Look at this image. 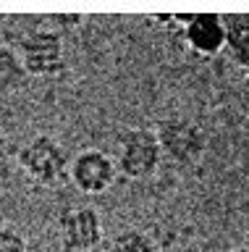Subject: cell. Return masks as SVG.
<instances>
[{"label":"cell","mask_w":249,"mask_h":252,"mask_svg":"<svg viewBox=\"0 0 249 252\" xmlns=\"http://www.w3.org/2000/svg\"><path fill=\"white\" fill-rule=\"evenodd\" d=\"M163 160L160 145L152 129L137 126V129H126L115 142V171L123 173L126 179H147L158 171Z\"/></svg>","instance_id":"cell-2"},{"label":"cell","mask_w":249,"mask_h":252,"mask_svg":"<svg viewBox=\"0 0 249 252\" xmlns=\"http://www.w3.org/2000/svg\"><path fill=\"white\" fill-rule=\"evenodd\" d=\"M247 194H249V179H247Z\"/></svg>","instance_id":"cell-12"},{"label":"cell","mask_w":249,"mask_h":252,"mask_svg":"<svg viewBox=\"0 0 249 252\" xmlns=\"http://www.w3.org/2000/svg\"><path fill=\"white\" fill-rule=\"evenodd\" d=\"M244 250H247V252H249V234H247V247H244Z\"/></svg>","instance_id":"cell-11"},{"label":"cell","mask_w":249,"mask_h":252,"mask_svg":"<svg viewBox=\"0 0 249 252\" xmlns=\"http://www.w3.org/2000/svg\"><path fill=\"white\" fill-rule=\"evenodd\" d=\"M16 53L24 63L27 76H58L66 71L63 37L53 29H37L27 34Z\"/></svg>","instance_id":"cell-4"},{"label":"cell","mask_w":249,"mask_h":252,"mask_svg":"<svg viewBox=\"0 0 249 252\" xmlns=\"http://www.w3.org/2000/svg\"><path fill=\"white\" fill-rule=\"evenodd\" d=\"M24 82H27V71L19 53L13 47L0 45V97L16 92Z\"/></svg>","instance_id":"cell-8"},{"label":"cell","mask_w":249,"mask_h":252,"mask_svg":"<svg viewBox=\"0 0 249 252\" xmlns=\"http://www.w3.org/2000/svg\"><path fill=\"white\" fill-rule=\"evenodd\" d=\"M231 252H247V250H231Z\"/></svg>","instance_id":"cell-13"},{"label":"cell","mask_w":249,"mask_h":252,"mask_svg":"<svg viewBox=\"0 0 249 252\" xmlns=\"http://www.w3.org/2000/svg\"><path fill=\"white\" fill-rule=\"evenodd\" d=\"M19 165L37 184L53 187L68 176V155L58 139L37 134L19 150Z\"/></svg>","instance_id":"cell-3"},{"label":"cell","mask_w":249,"mask_h":252,"mask_svg":"<svg viewBox=\"0 0 249 252\" xmlns=\"http://www.w3.org/2000/svg\"><path fill=\"white\" fill-rule=\"evenodd\" d=\"M155 137L160 145V155L173 165H197L207 153L205 129L186 116H168L155 124Z\"/></svg>","instance_id":"cell-1"},{"label":"cell","mask_w":249,"mask_h":252,"mask_svg":"<svg viewBox=\"0 0 249 252\" xmlns=\"http://www.w3.org/2000/svg\"><path fill=\"white\" fill-rule=\"evenodd\" d=\"M115 173L118 171H115L113 155H108L105 150H97V147L82 150L74 160H68V179L84 194L108 192L115 181Z\"/></svg>","instance_id":"cell-6"},{"label":"cell","mask_w":249,"mask_h":252,"mask_svg":"<svg viewBox=\"0 0 249 252\" xmlns=\"http://www.w3.org/2000/svg\"><path fill=\"white\" fill-rule=\"evenodd\" d=\"M111 252H160V247L150 234L139 231V228H126V231L115 234Z\"/></svg>","instance_id":"cell-9"},{"label":"cell","mask_w":249,"mask_h":252,"mask_svg":"<svg viewBox=\"0 0 249 252\" xmlns=\"http://www.w3.org/2000/svg\"><path fill=\"white\" fill-rule=\"evenodd\" d=\"M170 21L181 24L186 45L199 55H218L228 42V24L221 16L197 13V16H170Z\"/></svg>","instance_id":"cell-7"},{"label":"cell","mask_w":249,"mask_h":252,"mask_svg":"<svg viewBox=\"0 0 249 252\" xmlns=\"http://www.w3.org/2000/svg\"><path fill=\"white\" fill-rule=\"evenodd\" d=\"M0 252H27V236L11 223H0Z\"/></svg>","instance_id":"cell-10"},{"label":"cell","mask_w":249,"mask_h":252,"mask_svg":"<svg viewBox=\"0 0 249 252\" xmlns=\"http://www.w3.org/2000/svg\"><path fill=\"white\" fill-rule=\"evenodd\" d=\"M58 236L63 252H92L103 242V218L95 208L71 205L58 216Z\"/></svg>","instance_id":"cell-5"}]
</instances>
